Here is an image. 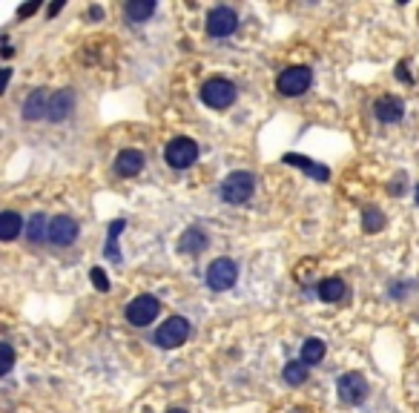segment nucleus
Here are the masks:
<instances>
[{
    "label": "nucleus",
    "instance_id": "f257e3e1",
    "mask_svg": "<svg viewBox=\"0 0 419 413\" xmlns=\"http://www.w3.org/2000/svg\"><path fill=\"white\" fill-rule=\"evenodd\" d=\"M253 192H255V178L247 169H236V173H230L221 181V198L227 204H244V201H250Z\"/></svg>",
    "mask_w": 419,
    "mask_h": 413
},
{
    "label": "nucleus",
    "instance_id": "f03ea898",
    "mask_svg": "<svg viewBox=\"0 0 419 413\" xmlns=\"http://www.w3.org/2000/svg\"><path fill=\"white\" fill-rule=\"evenodd\" d=\"M187 336H190V322L184 319V315H170V319L155 330V345L164 350H173L187 342Z\"/></svg>",
    "mask_w": 419,
    "mask_h": 413
},
{
    "label": "nucleus",
    "instance_id": "7ed1b4c3",
    "mask_svg": "<svg viewBox=\"0 0 419 413\" xmlns=\"http://www.w3.org/2000/svg\"><path fill=\"white\" fill-rule=\"evenodd\" d=\"M201 101L209 109H227L232 101H236V86H232L227 78H209L201 86Z\"/></svg>",
    "mask_w": 419,
    "mask_h": 413
},
{
    "label": "nucleus",
    "instance_id": "20e7f679",
    "mask_svg": "<svg viewBox=\"0 0 419 413\" xmlns=\"http://www.w3.org/2000/svg\"><path fill=\"white\" fill-rule=\"evenodd\" d=\"M207 287L209 290H216V293H224V290H230L232 284L239 281V267L236 261H230V258H216L213 264L207 267Z\"/></svg>",
    "mask_w": 419,
    "mask_h": 413
},
{
    "label": "nucleus",
    "instance_id": "39448f33",
    "mask_svg": "<svg viewBox=\"0 0 419 413\" xmlns=\"http://www.w3.org/2000/svg\"><path fill=\"white\" fill-rule=\"evenodd\" d=\"M278 92L287 95V98H296V95H305L313 84V72L308 66H287L282 75H278Z\"/></svg>",
    "mask_w": 419,
    "mask_h": 413
},
{
    "label": "nucleus",
    "instance_id": "423d86ee",
    "mask_svg": "<svg viewBox=\"0 0 419 413\" xmlns=\"http://www.w3.org/2000/svg\"><path fill=\"white\" fill-rule=\"evenodd\" d=\"M158 310H161V302L155 296H150V293H141L138 299H132L127 304V322L135 325V327H147V325L155 322Z\"/></svg>",
    "mask_w": 419,
    "mask_h": 413
},
{
    "label": "nucleus",
    "instance_id": "0eeeda50",
    "mask_svg": "<svg viewBox=\"0 0 419 413\" xmlns=\"http://www.w3.org/2000/svg\"><path fill=\"white\" fill-rule=\"evenodd\" d=\"M164 158H167V164H170L173 169H187V166H193L196 158H198V143H196L193 138H173V141L167 143Z\"/></svg>",
    "mask_w": 419,
    "mask_h": 413
},
{
    "label": "nucleus",
    "instance_id": "6e6552de",
    "mask_svg": "<svg viewBox=\"0 0 419 413\" xmlns=\"http://www.w3.org/2000/svg\"><path fill=\"white\" fill-rule=\"evenodd\" d=\"M336 391H339V402L342 405H362L367 399V382L362 373H345L336 382Z\"/></svg>",
    "mask_w": 419,
    "mask_h": 413
},
{
    "label": "nucleus",
    "instance_id": "1a4fd4ad",
    "mask_svg": "<svg viewBox=\"0 0 419 413\" xmlns=\"http://www.w3.org/2000/svg\"><path fill=\"white\" fill-rule=\"evenodd\" d=\"M236 29H239V15L230 6H216L207 15V32L213 38H230Z\"/></svg>",
    "mask_w": 419,
    "mask_h": 413
},
{
    "label": "nucleus",
    "instance_id": "9d476101",
    "mask_svg": "<svg viewBox=\"0 0 419 413\" xmlns=\"http://www.w3.org/2000/svg\"><path fill=\"white\" fill-rule=\"evenodd\" d=\"M78 238V221L69 215H55L49 224V241L58 247H69Z\"/></svg>",
    "mask_w": 419,
    "mask_h": 413
},
{
    "label": "nucleus",
    "instance_id": "9b49d317",
    "mask_svg": "<svg viewBox=\"0 0 419 413\" xmlns=\"http://www.w3.org/2000/svg\"><path fill=\"white\" fill-rule=\"evenodd\" d=\"M49 104H52V92L49 89H35L26 101H23V118L26 120H40L49 115Z\"/></svg>",
    "mask_w": 419,
    "mask_h": 413
},
{
    "label": "nucleus",
    "instance_id": "f8f14e48",
    "mask_svg": "<svg viewBox=\"0 0 419 413\" xmlns=\"http://www.w3.org/2000/svg\"><path fill=\"white\" fill-rule=\"evenodd\" d=\"M144 164H147V158L141 150H121L118 158H115V173L124 176V178H132V176L141 173Z\"/></svg>",
    "mask_w": 419,
    "mask_h": 413
},
{
    "label": "nucleus",
    "instance_id": "ddd939ff",
    "mask_svg": "<svg viewBox=\"0 0 419 413\" xmlns=\"http://www.w3.org/2000/svg\"><path fill=\"white\" fill-rule=\"evenodd\" d=\"M72 109H75V92L72 89H61V92H55L52 95V104H49V118L52 124H61V120H66L69 115H72Z\"/></svg>",
    "mask_w": 419,
    "mask_h": 413
},
{
    "label": "nucleus",
    "instance_id": "4468645a",
    "mask_svg": "<svg viewBox=\"0 0 419 413\" xmlns=\"http://www.w3.org/2000/svg\"><path fill=\"white\" fill-rule=\"evenodd\" d=\"M374 115L382 120V124H400L402 115H405V104L400 98H393V95H385L374 104Z\"/></svg>",
    "mask_w": 419,
    "mask_h": 413
},
{
    "label": "nucleus",
    "instance_id": "2eb2a0df",
    "mask_svg": "<svg viewBox=\"0 0 419 413\" xmlns=\"http://www.w3.org/2000/svg\"><path fill=\"white\" fill-rule=\"evenodd\" d=\"M204 247H207V233L198 230V227H190L178 241V253L181 256H198Z\"/></svg>",
    "mask_w": 419,
    "mask_h": 413
},
{
    "label": "nucleus",
    "instance_id": "dca6fc26",
    "mask_svg": "<svg viewBox=\"0 0 419 413\" xmlns=\"http://www.w3.org/2000/svg\"><path fill=\"white\" fill-rule=\"evenodd\" d=\"M285 164H290V166H299V169H305V173H308V176H313L316 181H328V178H331V169H328V166L313 164V161H310V158H305V155L287 153V155H285Z\"/></svg>",
    "mask_w": 419,
    "mask_h": 413
},
{
    "label": "nucleus",
    "instance_id": "f3484780",
    "mask_svg": "<svg viewBox=\"0 0 419 413\" xmlns=\"http://www.w3.org/2000/svg\"><path fill=\"white\" fill-rule=\"evenodd\" d=\"M319 299H322V302H331V304L345 302V299H347V284H345L342 279H336V276L324 279V281L319 284Z\"/></svg>",
    "mask_w": 419,
    "mask_h": 413
},
{
    "label": "nucleus",
    "instance_id": "a211bd4d",
    "mask_svg": "<svg viewBox=\"0 0 419 413\" xmlns=\"http://www.w3.org/2000/svg\"><path fill=\"white\" fill-rule=\"evenodd\" d=\"M49 224L52 221H46L43 212H35L29 218V224H26V238L32 241V244H43V241L49 238Z\"/></svg>",
    "mask_w": 419,
    "mask_h": 413
},
{
    "label": "nucleus",
    "instance_id": "6ab92c4d",
    "mask_svg": "<svg viewBox=\"0 0 419 413\" xmlns=\"http://www.w3.org/2000/svg\"><path fill=\"white\" fill-rule=\"evenodd\" d=\"M20 230H23V218L17 212L6 210L3 215H0V238L3 241H15L20 235Z\"/></svg>",
    "mask_w": 419,
    "mask_h": 413
},
{
    "label": "nucleus",
    "instance_id": "aec40b11",
    "mask_svg": "<svg viewBox=\"0 0 419 413\" xmlns=\"http://www.w3.org/2000/svg\"><path fill=\"white\" fill-rule=\"evenodd\" d=\"M124 12H127V17L132 23H141V20H150L155 15V3H152V0H129Z\"/></svg>",
    "mask_w": 419,
    "mask_h": 413
},
{
    "label": "nucleus",
    "instance_id": "412c9836",
    "mask_svg": "<svg viewBox=\"0 0 419 413\" xmlns=\"http://www.w3.org/2000/svg\"><path fill=\"white\" fill-rule=\"evenodd\" d=\"M328 353V345L322 342V338H308L305 345H301V361L305 364H319Z\"/></svg>",
    "mask_w": 419,
    "mask_h": 413
},
{
    "label": "nucleus",
    "instance_id": "4be33fe9",
    "mask_svg": "<svg viewBox=\"0 0 419 413\" xmlns=\"http://www.w3.org/2000/svg\"><path fill=\"white\" fill-rule=\"evenodd\" d=\"M127 221L124 218H118V221H112L109 224V235H106V258L109 261H121V253H118V235L124 233Z\"/></svg>",
    "mask_w": 419,
    "mask_h": 413
},
{
    "label": "nucleus",
    "instance_id": "5701e85b",
    "mask_svg": "<svg viewBox=\"0 0 419 413\" xmlns=\"http://www.w3.org/2000/svg\"><path fill=\"white\" fill-rule=\"evenodd\" d=\"M285 382L299 387V384H305L308 382V364L305 361H287L285 364Z\"/></svg>",
    "mask_w": 419,
    "mask_h": 413
},
{
    "label": "nucleus",
    "instance_id": "b1692460",
    "mask_svg": "<svg viewBox=\"0 0 419 413\" xmlns=\"http://www.w3.org/2000/svg\"><path fill=\"white\" fill-rule=\"evenodd\" d=\"M362 227H365V233H379V230H385V215H382V210H379V207H367L365 215H362Z\"/></svg>",
    "mask_w": 419,
    "mask_h": 413
},
{
    "label": "nucleus",
    "instance_id": "393cba45",
    "mask_svg": "<svg viewBox=\"0 0 419 413\" xmlns=\"http://www.w3.org/2000/svg\"><path fill=\"white\" fill-rule=\"evenodd\" d=\"M89 279H92V284H95V287L101 290V293H106V290H109V281H106V273L101 270V267H95V270H92V273H89Z\"/></svg>",
    "mask_w": 419,
    "mask_h": 413
},
{
    "label": "nucleus",
    "instance_id": "a878e982",
    "mask_svg": "<svg viewBox=\"0 0 419 413\" xmlns=\"http://www.w3.org/2000/svg\"><path fill=\"white\" fill-rule=\"evenodd\" d=\"M0 350H3V368H0V371H3V373H9V371H12V364H15L12 345H9V342H3V345H0Z\"/></svg>",
    "mask_w": 419,
    "mask_h": 413
},
{
    "label": "nucleus",
    "instance_id": "bb28decb",
    "mask_svg": "<svg viewBox=\"0 0 419 413\" xmlns=\"http://www.w3.org/2000/svg\"><path fill=\"white\" fill-rule=\"evenodd\" d=\"M35 12H38V3H32V6H20V9H17L20 17H29V15H35Z\"/></svg>",
    "mask_w": 419,
    "mask_h": 413
},
{
    "label": "nucleus",
    "instance_id": "cd10ccee",
    "mask_svg": "<svg viewBox=\"0 0 419 413\" xmlns=\"http://www.w3.org/2000/svg\"><path fill=\"white\" fill-rule=\"evenodd\" d=\"M89 17H95V20H101V17H104L101 6H92V9H89Z\"/></svg>",
    "mask_w": 419,
    "mask_h": 413
},
{
    "label": "nucleus",
    "instance_id": "c85d7f7f",
    "mask_svg": "<svg viewBox=\"0 0 419 413\" xmlns=\"http://www.w3.org/2000/svg\"><path fill=\"white\" fill-rule=\"evenodd\" d=\"M170 413H187V410H181V407H175V410H170Z\"/></svg>",
    "mask_w": 419,
    "mask_h": 413
},
{
    "label": "nucleus",
    "instance_id": "c756f323",
    "mask_svg": "<svg viewBox=\"0 0 419 413\" xmlns=\"http://www.w3.org/2000/svg\"><path fill=\"white\" fill-rule=\"evenodd\" d=\"M416 204H419V184H416Z\"/></svg>",
    "mask_w": 419,
    "mask_h": 413
}]
</instances>
